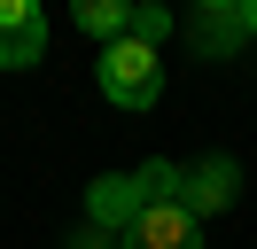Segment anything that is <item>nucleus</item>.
Wrapping results in <instances>:
<instances>
[{
    "label": "nucleus",
    "instance_id": "nucleus-2",
    "mask_svg": "<svg viewBox=\"0 0 257 249\" xmlns=\"http://www.w3.org/2000/svg\"><path fill=\"white\" fill-rule=\"evenodd\" d=\"M101 93H109L117 109H148V101L164 93V62H156V47H141V39L101 47Z\"/></svg>",
    "mask_w": 257,
    "mask_h": 249
},
{
    "label": "nucleus",
    "instance_id": "nucleus-8",
    "mask_svg": "<svg viewBox=\"0 0 257 249\" xmlns=\"http://www.w3.org/2000/svg\"><path fill=\"white\" fill-rule=\"evenodd\" d=\"M125 39H141V47L172 39V16H164V8H133V31H125Z\"/></svg>",
    "mask_w": 257,
    "mask_h": 249
},
{
    "label": "nucleus",
    "instance_id": "nucleus-3",
    "mask_svg": "<svg viewBox=\"0 0 257 249\" xmlns=\"http://www.w3.org/2000/svg\"><path fill=\"white\" fill-rule=\"evenodd\" d=\"M39 47H47V16H39V0H0V70L39 62Z\"/></svg>",
    "mask_w": 257,
    "mask_h": 249
},
{
    "label": "nucleus",
    "instance_id": "nucleus-5",
    "mask_svg": "<svg viewBox=\"0 0 257 249\" xmlns=\"http://www.w3.org/2000/svg\"><path fill=\"white\" fill-rule=\"evenodd\" d=\"M179 202H187L195 218H210V210H226V202H234V164H226V156H210V164H195V171H179Z\"/></svg>",
    "mask_w": 257,
    "mask_h": 249
},
{
    "label": "nucleus",
    "instance_id": "nucleus-7",
    "mask_svg": "<svg viewBox=\"0 0 257 249\" xmlns=\"http://www.w3.org/2000/svg\"><path fill=\"white\" fill-rule=\"evenodd\" d=\"M195 39H210V47L226 55V47L241 39V8H210V16H195Z\"/></svg>",
    "mask_w": 257,
    "mask_h": 249
},
{
    "label": "nucleus",
    "instance_id": "nucleus-6",
    "mask_svg": "<svg viewBox=\"0 0 257 249\" xmlns=\"http://www.w3.org/2000/svg\"><path fill=\"white\" fill-rule=\"evenodd\" d=\"M78 31H94V39H125V31H133V8H125V0H78Z\"/></svg>",
    "mask_w": 257,
    "mask_h": 249
},
{
    "label": "nucleus",
    "instance_id": "nucleus-9",
    "mask_svg": "<svg viewBox=\"0 0 257 249\" xmlns=\"http://www.w3.org/2000/svg\"><path fill=\"white\" fill-rule=\"evenodd\" d=\"M241 31H249V39H257V0H249V8H241Z\"/></svg>",
    "mask_w": 257,
    "mask_h": 249
},
{
    "label": "nucleus",
    "instance_id": "nucleus-1",
    "mask_svg": "<svg viewBox=\"0 0 257 249\" xmlns=\"http://www.w3.org/2000/svg\"><path fill=\"white\" fill-rule=\"evenodd\" d=\"M141 179H148V202L117 233V249H203V218L179 202V171L172 164H141Z\"/></svg>",
    "mask_w": 257,
    "mask_h": 249
},
{
    "label": "nucleus",
    "instance_id": "nucleus-4",
    "mask_svg": "<svg viewBox=\"0 0 257 249\" xmlns=\"http://www.w3.org/2000/svg\"><path fill=\"white\" fill-rule=\"evenodd\" d=\"M141 202H148V179H141V171H109V179H94L86 210H94L101 233H125L133 218H141Z\"/></svg>",
    "mask_w": 257,
    "mask_h": 249
}]
</instances>
